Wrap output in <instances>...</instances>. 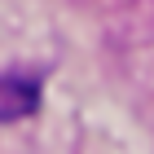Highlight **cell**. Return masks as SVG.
Masks as SVG:
<instances>
[{"instance_id": "obj_1", "label": "cell", "mask_w": 154, "mask_h": 154, "mask_svg": "<svg viewBox=\"0 0 154 154\" xmlns=\"http://www.w3.org/2000/svg\"><path fill=\"white\" fill-rule=\"evenodd\" d=\"M40 110V79L18 71H0V123L26 119Z\"/></svg>"}]
</instances>
